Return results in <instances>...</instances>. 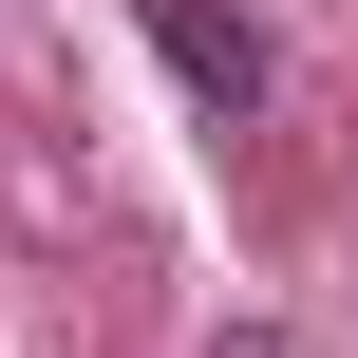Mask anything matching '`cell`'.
<instances>
[{
    "instance_id": "1",
    "label": "cell",
    "mask_w": 358,
    "mask_h": 358,
    "mask_svg": "<svg viewBox=\"0 0 358 358\" xmlns=\"http://www.w3.org/2000/svg\"><path fill=\"white\" fill-rule=\"evenodd\" d=\"M151 57H170L208 113H264V38H245L227 0H151Z\"/></svg>"
}]
</instances>
